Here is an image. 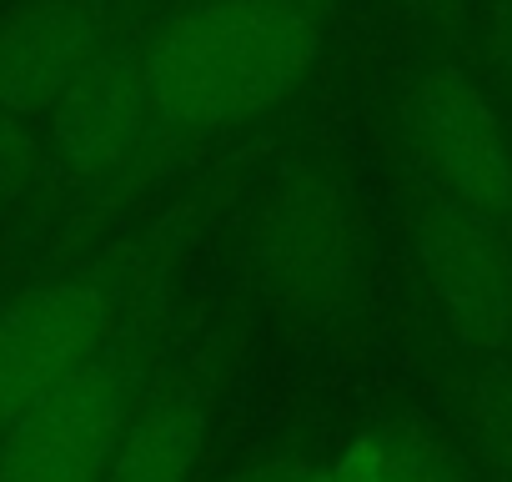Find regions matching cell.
Wrapping results in <instances>:
<instances>
[{"instance_id":"1","label":"cell","mask_w":512,"mask_h":482,"mask_svg":"<svg viewBox=\"0 0 512 482\" xmlns=\"http://www.w3.org/2000/svg\"><path fill=\"white\" fill-rule=\"evenodd\" d=\"M332 46V0H161L141 16L166 171L287 111Z\"/></svg>"},{"instance_id":"2","label":"cell","mask_w":512,"mask_h":482,"mask_svg":"<svg viewBox=\"0 0 512 482\" xmlns=\"http://www.w3.org/2000/svg\"><path fill=\"white\" fill-rule=\"evenodd\" d=\"M241 262L262 312L287 332L347 327L372 282V221L347 166L312 151L287 161L246 216Z\"/></svg>"},{"instance_id":"3","label":"cell","mask_w":512,"mask_h":482,"mask_svg":"<svg viewBox=\"0 0 512 482\" xmlns=\"http://www.w3.org/2000/svg\"><path fill=\"white\" fill-rule=\"evenodd\" d=\"M166 257L171 231L131 236L0 302V432L121 337L166 282Z\"/></svg>"},{"instance_id":"4","label":"cell","mask_w":512,"mask_h":482,"mask_svg":"<svg viewBox=\"0 0 512 482\" xmlns=\"http://www.w3.org/2000/svg\"><path fill=\"white\" fill-rule=\"evenodd\" d=\"M141 16L146 6L126 0L96 56L76 71V81L46 116V146L61 196L96 211L126 206L166 176L146 91Z\"/></svg>"},{"instance_id":"5","label":"cell","mask_w":512,"mask_h":482,"mask_svg":"<svg viewBox=\"0 0 512 482\" xmlns=\"http://www.w3.org/2000/svg\"><path fill=\"white\" fill-rule=\"evenodd\" d=\"M161 362V302H146L106 352L0 432V482H106Z\"/></svg>"},{"instance_id":"6","label":"cell","mask_w":512,"mask_h":482,"mask_svg":"<svg viewBox=\"0 0 512 482\" xmlns=\"http://www.w3.org/2000/svg\"><path fill=\"white\" fill-rule=\"evenodd\" d=\"M417 292L457 357H512V221L402 181Z\"/></svg>"},{"instance_id":"7","label":"cell","mask_w":512,"mask_h":482,"mask_svg":"<svg viewBox=\"0 0 512 482\" xmlns=\"http://www.w3.org/2000/svg\"><path fill=\"white\" fill-rule=\"evenodd\" d=\"M402 181L512 221V131L487 86L452 56H422L392 101Z\"/></svg>"},{"instance_id":"8","label":"cell","mask_w":512,"mask_h":482,"mask_svg":"<svg viewBox=\"0 0 512 482\" xmlns=\"http://www.w3.org/2000/svg\"><path fill=\"white\" fill-rule=\"evenodd\" d=\"M126 0H0V106L46 126Z\"/></svg>"},{"instance_id":"9","label":"cell","mask_w":512,"mask_h":482,"mask_svg":"<svg viewBox=\"0 0 512 482\" xmlns=\"http://www.w3.org/2000/svg\"><path fill=\"white\" fill-rule=\"evenodd\" d=\"M211 417H216V377L206 357L161 362L106 482H196Z\"/></svg>"},{"instance_id":"10","label":"cell","mask_w":512,"mask_h":482,"mask_svg":"<svg viewBox=\"0 0 512 482\" xmlns=\"http://www.w3.org/2000/svg\"><path fill=\"white\" fill-rule=\"evenodd\" d=\"M442 397L447 427L482 482H512V357H457Z\"/></svg>"},{"instance_id":"11","label":"cell","mask_w":512,"mask_h":482,"mask_svg":"<svg viewBox=\"0 0 512 482\" xmlns=\"http://www.w3.org/2000/svg\"><path fill=\"white\" fill-rule=\"evenodd\" d=\"M377 442H382L387 482H482L467 447L442 422H427L412 412L387 417V422H377Z\"/></svg>"},{"instance_id":"12","label":"cell","mask_w":512,"mask_h":482,"mask_svg":"<svg viewBox=\"0 0 512 482\" xmlns=\"http://www.w3.org/2000/svg\"><path fill=\"white\" fill-rule=\"evenodd\" d=\"M51 196H61V186H56L46 126L0 106V216H21Z\"/></svg>"},{"instance_id":"13","label":"cell","mask_w":512,"mask_h":482,"mask_svg":"<svg viewBox=\"0 0 512 482\" xmlns=\"http://www.w3.org/2000/svg\"><path fill=\"white\" fill-rule=\"evenodd\" d=\"M317 472V457L302 452V447H277V452H256L246 457L226 482H312Z\"/></svg>"},{"instance_id":"14","label":"cell","mask_w":512,"mask_h":482,"mask_svg":"<svg viewBox=\"0 0 512 482\" xmlns=\"http://www.w3.org/2000/svg\"><path fill=\"white\" fill-rule=\"evenodd\" d=\"M492 51H497L502 81L512 86V0H492Z\"/></svg>"}]
</instances>
